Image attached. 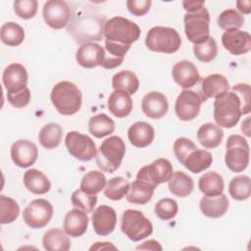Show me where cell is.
I'll use <instances>...</instances> for the list:
<instances>
[{"label": "cell", "mask_w": 251, "mask_h": 251, "mask_svg": "<svg viewBox=\"0 0 251 251\" xmlns=\"http://www.w3.org/2000/svg\"><path fill=\"white\" fill-rule=\"evenodd\" d=\"M107 179L105 175L100 171H90L81 178L79 188L89 194L99 193L106 185Z\"/></svg>", "instance_id": "f35d334b"}, {"label": "cell", "mask_w": 251, "mask_h": 251, "mask_svg": "<svg viewBox=\"0 0 251 251\" xmlns=\"http://www.w3.org/2000/svg\"><path fill=\"white\" fill-rule=\"evenodd\" d=\"M75 59L78 65L86 69L102 66L105 60V48L94 42L83 43L76 50Z\"/></svg>", "instance_id": "e0dca14e"}, {"label": "cell", "mask_w": 251, "mask_h": 251, "mask_svg": "<svg viewBox=\"0 0 251 251\" xmlns=\"http://www.w3.org/2000/svg\"><path fill=\"white\" fill-rule=\"evenodd\" d=\"M121 229L130 240L139 241L152 234L153 226L142 212L127 209L123 213Z\"/></svg>", "instance_id": "52a82bcc"}, {"label": "cell", "mask_w": 251, "mask_h": 251, "mask_svg": "<svg viewBox=\"0 0 251 251\" xmlns=\"http://www.w3.org/2000/svg\"><path fill=\"white\" fill-rule=\"evenodd\" d=\"M20 215L18 203L10 197L0 195V223L2 225L11 224L17 220Z\"/></svg>", "instance_id": "b9f144b4"}, {"label": "cell", "mask_w": 251, "mask_h": 251, "mask_svg": "<svg viewBox=\"0 0 251 251\" xmlns=\"http://www.w3.org/2000/svg\"><path fill=\"white\" fill-rule=\"evenodd\" d=\"M231 91L235 92L241 101L242 115H246L250 112V86L247 83H237L232 86Z\"/></svg>", "instance_id": "681fc988"}, {"label": "cell", "mask_w": 251, "mask_h": 251, "mask_svg": "<svg viewBox=\"0 0 251 251\" xmlns=\"http://www.w3.org/2000/svg\"><path fill=\"white\" fill-rule=\"evenodd\" d=\"M137 250L139 249H143V250H162V246L159 244L158 241L154 240V239H150L145 241L142 245H139L138 247H136Z\"/></svg>", "instance_id": "db71d44e"}, {"label": "cell", "mask_w": 251, "mask_h": 251, "mask_svg": "<svg viewBox=\"0 0 251 251\" xmlns=\"http://www.w3.org/2000/svg\"><path fill=\"white\" fill-rule=\"evenodd\" d=\"M224 47L232 55H242L251 49V36L247 31L233 29L225 31L222 35Z\"/></svg>", "instance_id": "ac0fdd59"}, {"label": "cell", "mask_w": 251, "mask_h": 251, "mask_svg": "<svg viewBox=\"0 0 251 251\" xmlns=\"http://www.w3.org/2000/svg\"><path fill=\"white\" fill-rule=\"evenodd\" d=\"M129 142L137 147L143 148L152 143L155 137V131L151 125L145 122H136L127 130Z\"/></svg>", "instance_id": "cb8c5ba5"}, {"label": "cell", "mask_w": 251, "mask_h": 251, "mask_svg": "<svg viewBox=\"0 0 251 251\" xmlns=\"http://www.w3.org/2000/svg\"><path fill=\"white\" fill-rule=\"evenodd\" d=\"M53 206L46 199L32 200L23 212V220L31 228L44 227L53 217Z\"/></svg>", "instance_id": "30bf717a"}, {"label": "cell", "mask_w": 251, "mask_h": 251, "mask_svg": "<svg viewBox=\"0 0 251 251\" xmlns=\"http://www.w3.org/2000/svg\"><path fill=\"white\" fill-rule=\"evenodd\" d=\"M173 173V166L171 162L168 159L159 158L150 165L142 167L138 171L136 178L146 180L153 186L157 187L159 184L168 181Z\"/></svg>", "instance_id": "7c38bea8"}, {"label": "cell", "mask_w": 251, "mask_h": 251, "mask_svg": "<svg viewBox=\"0 0 251 251\" xmlns=\"http://www.w3.org/2000/svg\"><path fill=\"white\" fill-rule=\"evenodd\" d=\"M71 201L75 208L80 209L85 213H92L97 203V196L96 194L86 193L79 188L73 192Z\"/></svg>", "instance_id": "f6af8a7d"}, {"label": "cell", "mask_w": 251, "mask_h": 251, "mask_svg": "<svg viewBox=\"0 0 251 251\" xmlns=\"http://www.w3.org/2000/svg\"><path fill=\"white\" fill-rule=\"evenodd\" d=\"M129 189V182L124 176H116L107 181L104 187V195L114 201H118L126 196Z\"/></svg>", "instance_id": "60d3db41"}, {"label": "cell", "mask_w": 251, "mask_h": 251, "mask_svg": "<svg viewBox=\"0 0 251 251\" xmlns=\"http://www.w3.org/2000/svg\"><path fill=\"white\" fill-rule=\"evenodd\" d=\"M142 112L150 119H161L163 118L169 109L168 99L165 94L152 91L147 93L141 102Z\"/></svg>", "instance_id": "44dd1931"}, {"label": "cell", "mask_w": 251, "mask_h": 251, "mask_svg": "<svg viewBox=\"0 0 251 251\" xmlns=\"http://www.w3.org/2000/svg\"><path fill=\"white\" fill-rule=\"evenodd\" d=\"M152 2L150 0H128L126 1V6L128 11L136 16L141 17L146 15L151 7Z\"/></svg>", "instance_id": "816d5d0a"}, {"label": "cell", "mask_w": 251, "mask_h": 251, "mask_svg": "<svg viewBox=\"0 0 251 251\" xmlns=\"http://www.w3.org/2000/svg\"><path fill=\"white\" fill-rule=\"evenodd\" d=\"M213 162L212 154L204 149L193 150L184 160L183 166L193 174H199L207 170Z\"/></svg>", "instance_id": "e575fe53"}, {"label": "cell", "mask_w": 251, "mask_h": 251, "mask_svg": "<svg viewBox=\"0 0 251 251\" xmlns=\"http://www.w3.org/2000/svg\"><path fill=\"white\" fill-rule=\"evenodd\" d=\"M43 19L50 27L61 29L65 27L71 20V8L66 1L49 0L43 6Z\"/></svg>", "instance_id": "8fae6325"}, {"label": "cell", "mask_w": 251, "mask_h": 251, "mask_svg": "<svg viewBox=\"0 0 251 251\" xmlns=\"http://www.w3.org/2000/svg\"><path fill=\"white\" fill-rule=\"evenodd\" d=\"M229 83L227 79L220 74H213L207 75L201 80L200 96L205 102L209 98L218 99L228 92Z\"/></svg>", "instance_id": "d6986e66"}, {"label": "cell", "mask_w": 251, "mask_h": 251, "mask_svg": "<svg viewBox=\"0 0 251 251\" xmlns=\"http://www.w3.org/2000/svg\"><path fill=\"white\" fill-rule=\"evenodd\" d=\"M125 154L124 140L118 135H112L100 144L96 155V164L102 171L114 173L120 168Z\"/></svg>", "instance_id": "3957f363"}, {"label": "cell", "mask_w": 251, "mask_h": 251, "mask_svg": "<svg viewBox=\"0 0 251 251\" xmlns=\"http://www.w3.org/2000/svg\"><path fill=\"white\" fill-rule=\"evenodd\" d=\"M224 137L222 128L212 123L202 125L197 130V139L199 143L207 149H214L218 147Z\"/></svg>", "instance_id": "f1b7e54d"}, {"label": "cell", "mask_w": 251, "mask_h": 251, "mask_svg": "<svg viewBox=\"0 0 251 251\" xmlns=\"http://www.w3.org/2000/svg\"><path fill=\"white\" fill-rule=\"evenodd\" d=\"M65 144L68 152L79 161L87 162L97 155V148L92 138L78 131L68 132L65 138Z\"/></svg>", "instance_id": "9c48e42d"}, {"label": "cell", "mask_w": 251, "mask_h": 251, "mask_svg": "<svg viewBox=\"0 0 251 251\" xmlns=\"http://www.w3.org/2000/svg\"><path fill=\"white\" fill-rule=\"evenodd\" d=\"M42 244L48 251H68L71 248L68 233L61 228L48 229L42 237Z\"/></svg>", "instance_id": "4dcf8cb0"}, {"label": "cell", "mask_w": 251, "mask_h": 251, "mask_svg": "<svg viewBox=\"0 0 251 251\" xmlns=\"http://www.w3.org/2000/svg\"><path fill=\"white\" fill-rule=\"evenodd\" d=\"M104 34L106 39L110 41L131 45L139 38L140 28L132 21L118 16L105 23Z\"/></svg>", "instance_id": "5b68a950"}, {"label": "cell", "mask_w": 251, "mask_h": 251, "mask_svg": "<svg viewBox=\"0 0 251 251\" xmlns=\"http://www.w3.org/2000/svg\"><path fill=\"white\" fill-rule=\"evenodd\" d=\"M182 6L186 13H191L205 7V1H183Z\"/></svg>", "instance_id": "f5cc1de1"}, {"label": "cell", "mask_w": 251, "mask_h": 251, "mask_svg": "<svg viewBox=\"0 0 251 251\" xmlns=\"http://www.w3.org/2000/svg\"><path fill=\"white\" fill-rule=\"evenodd\" d=\"M50 97L55 109L64 116L74 115L81 107V91L75 83L68 80L56 83L52 88Z\"/></svg>", "instance_id": "6da1fadb"}, {"label": "cell", "mask_w": 251, "mask_h": 251, "mask_svg": "<svg viewBox=\"0 0 251 251\" xmlns=\"http://www.w3.org/2000/svg\"><path fill=\"white\" fill-rule=\"evenodd\" d=\"M155 186L150 184L148 181L135 178L129 185L128 192L126 194V200L132 204L144 205L149 202L153 196Z\"/></svg>", "instance_id": "484cf974"}, {"label": "cell", "mask_w": 251, "mask_h": 251, "mask_svg": "<svg viewBox=\"0 0 251 251\" xmlns=\"http://www.w3.org/2000/svg\"><path fill=\"white\" fill-rule=\"evenodd\" d=\"M193 53L200 62L209 63L213 61L218 55V46L215 39L210 36L204 42L195 44L193 46Z\"/></svg>", "instance_id": "ee69618b"}, {"label": "cell", "mask_w": 251, "mask_h": 251, "mask_svg": "<svg viewBox=\"0 0 251 251\" xmlns=\"http://www.w3.org/2000/svg\"><path fill=\"white\" fill-rule=\"evenodd\" d=\"M91 222L95 233L101 236L109 235L117 225L116 211L110 206L101 205L92 212Z\"/></svg>", "instance_id": "9a60e30c"}, {"label": "cell", "mask_w": 251, "mask_h": 251, "mask_svg": "<svg viewBox=\"0 0 251 251\" xmlns=\"http://www.w3.org/2000/svg\"><path fill=\"white\" fill-rule=\"evenodd\" d=\"M145 44L151 51L173 54L179 49L181 38L173 27L154 26L148 30Z\"/></svg>", "instance_id": "277c9868"}, {"label": "cell", "mask_w": 251, "mask_h": 251, "mask_svg": "<svg viewBox=\"0 0 251 251\" xmlns=\"http://www.w3.org/2000/svg\"><path fill=\"white\" fill-rule=\"evenodd\" d=\"M236 6L237 9L240 13L242 14H249L250 13V1L246 0V1H237L236 2Z\"/></svg>", "instance_id": "11a10c76"}, {"label": "cell", "mask_w": 251, "mask_h": 251, "mask_svg": "<svg viewBox=\"0 0 251 251\" xmlns=\"http://www.w3.org/2000/svg\"><path fill=\"white\" fill-rule=\"evenodd\" d=\"M168 186L174 195L177 197H186L193 191L194 182L188 175L181 171H176L173 173L168 180Z\"/></svg>", "instance_id": "1f68e13d"}, {"label": "cell", "mask_w": 251, "mask_h": 251, "mask_svg": "<svg viewBox=\"0 0 251 251\" xmlns=\"http://www.w3.org/2000/svg\"><path fill=\"white\" fill-rule=\"evenodd\" d=\"M24 183L29 192L37 195L45 194L51 188V183L48 177L36 169H29L25 173Z\"/></svg>", "instance_id": "4316f807"}, {"label": "cell", "mask_w": 251, "mask_h": 251, "mask_svg": "<svg viewBox=\"0 0 251 251\" xmlns=\"http://www.w3.org/2000/svg\"><path fill=\"white\" fill-rule=\"evenodd\" d=\"M213 116L220 127L231 128L235 126L242 116V105L239 96L231 91L216 99Z\"/></svg>", "instance_id": "7a4b0ae2"}, {"label": "cell", "mask_w": 251, "mask_h": 251, "mask_svg": "<svg viewBox=\"0 0 251 251\" xmlns=\"http://www.w3.org/2000/svg\"><path fill=\"white\" fill-rule=\"evenodd\" d=\"M38 2L36 0H16L14 2V10L18 17L28 20L36 15Z\"/></svg>", "instance_id": "7dc6e473"}, {"label": "cell", "mask_w": 251, "mask_h": 251, "mask_svg": "<svg viewBox=\"0 0 251 251\" xmlns=\"http://www.w3.org/2000/svg\"><path fill=\"white\" fill-rule=\"evenodd\" d=\"M228 192L230 196L237 200H246L251 195V179L248 176L240 175L231 178L228 184Z\"/></svg>", "instance_id": "74e56055"}, {"label": "cell", "mask_w": 251, "mask_h": 251, "mask_svg": "<svg viewBox=\"0 0 251 251\" xmlns=\"http://www.w3.org/2000/svg\"><path fill=\"white\" fill-rule=\"evenodd\" d=\"M155 214L162 221H169L176 217L178 206L176 200L172 198H163L155 205Z\"/></svg>", "instance_id": "bcb514c9"}, {"label": "cell", "mask_w": 251, "mask_h": 251, "mask_svg": "<svg viewBox=\"0 0 251 251\" xmlns=\"http://www.w3.org/2000/svg\"><path fill=\"white\" fill-rule=\"evenodd\" d=\"M183 22L185 35L194 45L202 43L210 37V15L205 7L191 13H186Z\"/></svg>", "instance_id": "ba28073f"}, {"label": "cell", "mask_w": 251, "mask_h": 251, "mask_svg": "<svg viewBox=\"0 0 251 251\" xmlns=\"http://www.w3.org/2000/svg\"><path fill=\"white\" fill-rule=\"evenodd\" d=\"M225 163L233 173L243 172L249 163V145L247 140L238 134L228 136L226 144Z\"/></svg>", "instance_id": "8992f818"}, {"label": "cell", "mask_w": 251, "mask_h": 251, "mask_svg": "<svg viewBox=\"0 0 251 251\" xmlns=\"http://www.w3.org/2000/svg\"><path fill=\"white\" fill-rule=\"evenodd\" d=\"M130 45H125L105 39V60L102 64L104 69H115L119 67L129 50Z\"/></svg>", "instance_id": "f546056e"}, {"label": "cell", "mask_w": 251, "mask_h": 251, "mask_svg": "<svg viewBox=\"0 0 251 251\" xmlns=\"http://www.w3.org/2000/svg\"><path fill=\"white\" fill-rule=\"evenodd\" d=\"M112 86L116 91H123L131 95L137 91L139 80L133 72L124 70L114 75L112 77Z\"/></svg>", "instance_id": "836d02e7"}, {"label": "cell", "mask_w": 251, "mask_h": 251, "mask_svg": "<svg viewBox=\"0 0 251 251\" xmlns=\"http://www.w3.org/2000/svg\"><path fill=\"white\" fill-rule=\"evenodd\" d=\"M174 153L176 157L177 161L183 165L184 160L186 157L195 149H197V146L194 144V142L186 137H179L177 138L174 143Z\"/></svg>", "instance_id": "c3c4849f"}, {"label": "cell", "mask_w": 251, "mask_h": 251, "mask_svg": "<svg viewBox=\"0 0 251 251\" xmlns=\"http://www.w3.org/2000/svg\"><path fill=\"white\" fill-rule=\"evenodd\" d=\"M228 204L227 197L222 193L217 196H204L200 200L199 206L206 217L218 219L226 213Z\"/></svg>", "instance_id": "d4e9b609"}, {"label": "cell", "mask_w": 251, "mask_h": 251, "mask_svg": "<svg viewBox=\"0 0 251 251\" xmlns=\"http://www.w3.org/2000/svg\"><path fill=\"white\" fill-rule=\"evenodd\" d=\"M202 103L203 100L199 93L184 89L176 98L175 104L176 115L181 121H191L198 116Z\"/></svg>", "instance_id": "4fadbf2b"}, {"label": "cell", "mask_w": 251, "mask_h": 251, "mask_svg": "<svg viewBox=\"0 0 251 251\" xmlns=\"http://www.w3.org/2000/svg\"><path fill=\"white\" fill-rule=\"evenodd\" d=\"M63 128L59 124L50 123L45 125L38 133L40 144L46 149H55L62 141Z\"/></svg>", "instance_id": "d590c367"}, {"label": "cell", "mask_w": 251, "mask_h": 251, "mask_svg": "<svg viewBox=\"0 0 251 251\" xmlns=\"http://www.w3.org/2000/svg\"><path fill=\"white\" fill-rule=\"evenodd\" d=\"M1 40L8 46H18L22 44L25 39V30L17 23H5L0 29Z\"/></svg>", "instance_id": "ab89813d"}, {"label": "cell", "mask_w": 251, "mask_h": 251, "mask_svg": "<svg viewBox=\"0 0 251 251\" xmlns=\"http://www.w3.org/2000/svg\"><path fill=\"white\" fill-rule=\"evenodd\" d=\"M7 99L9 103L15 108H24L28 105L30 101V91L28 87L25 89L15 92V93H7Z\"/></svg>", "instance_id": "f907efd6"}, {"label": "cell", "mask_w": 251, "mask_h": 251, "mask_svg": "<svg viewBox=\"0 0 251 251\" xmlns=\"http://www.w3.org/2000/svg\"><path fill=\"white\" fill-rule=\"evenodd\" d=\"M198 187L204 196L220 195L225 188L223 176L217 172L205 173L198 180Z\"/></svg>", "instance_id": "d6a6232c"}, {"label": "cell", "mask_w": 251, "mask_h": 251, "mask_svg": "<svg viewBox=\"0 0 251 251\" xmlns=\"http://www.w3.org/2000/svg\"><path fill=\"white\" fill-rule=\"evenodd\" d=\"M27 72L25 68L19 63H13L5 68L2 80L7 93L19 92L26 87L27 84Z\"/></svg>", "instance_id": "2e32d148"}, {"label": "cell", "mask_w": 251, "mask_h": 251, "mask_svg": "<svg viewBox=\"0 0 251 251\" xmlns=\"http://www.w3.org/2000/svg\"><path fill=\"white\" fill-rule=\"evenodd\" d=\"M108 109L117 118L127 117L132 110L130 95L123 91L114 90L108 98Z\"/></svg>", "instance_id": "83f0119b"}, {"label": "cell", "mask_w": 251, "mask_h": 251, "mask_svg": "<svg viewBox=\"0 0 251 251\" xmlns=\"http://www.w3.org/2000/svg\"><path fill=\"white\" fill-rule=\"evenodd\" d=\"M173 78L182 88H190L200 80V75L196 66L186 60L175 64L172 70Z\"/></svg>", "instance_id": "ffe728a7"}, {"label": "cell", "mask_w": 251, "mask_h": 251, "mask_svg": "<svg viewBox=\"0 0 251 251\" xmlns=\"http://www.w3.org/2000/svg\"><path fill=\"white\" fill-rule=\"evenodd\" d=\"M89 219L87 213L75 208L69 211L64 219V230L72 237H79L87 230Z\"/></svg>", "instance_id": "603a6c76"}, {"label": "cell", "mask_w": 251, "mask_h": 251, "mask_svg": "<svg viewBox=\"0 0 251 251\" xmlns=\"http://www.w3.org/2000/svg\"><path fill=\"white\" fill-rule=\"evenodd\" d=\"M37 157V146L27 139H19L11 146V158L14 164L20 168L32 166L36 162Z\"/></svg>", "instance_id": "5bb4252c"}, {"label": "cell", "mask_w": 251, "mask_h": 251, "mask_svg": "<svg viewBox=\"0 0 251 251\" xmlns=\"http://www.w3.org/2000/svg\"><path fill=\"white\" fill-rule=\"evenodd\" d=\"M80 26L82 31L75 36L78 42L88 40H101L104 32L103 20L97 17H83L73 26Z\"/></svg>", "instance_id": "7402d4cb"}, {"label": "cell", "mask_w": 251, "mask_h": 251, "mask_svg": "<svg viewBox=\"0 0 251 251\" xmlns=\"http://www.w3.org/2000/svg\"><path fill=\"white\" fill-rule=\"evenodd\" d=\"M88 130L96 138H102L114 132L115 122L106 114H98L90 118Z\"/></svg>", "instance_id": "8d00e7d4"}, {"label": "cell", "mask_w": 251, "mask_h": 251, "mask_svg": "<svg viewBox=\"0 0 251 251\" xmlns=\"http://www.w3.org/2000/svg\"><path fill=\"white\" fill-rule=\"evenodd\" d=\"M244 23V18L234 9H226L223 11L218 17L219 26L227 31L233 29H239Z\"/></svg>", "instance_id": "7bdbcfd3"}]
</instances>
